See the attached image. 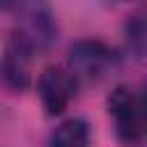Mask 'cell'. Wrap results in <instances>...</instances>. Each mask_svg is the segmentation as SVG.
Listing matches in <instances>:
<instances>
[{
    "instance_id": "obj_2",
    "label": "cell",
    "mask_w": 147,
    "mask_h": 147,
    "mask_svg": "<svg viewBox=\"0 0 147 147\" xmlns=\"http://www.w3.org/2000/svg\"><path fill=\"white\" fill-rule=\"evenodd\" d=\"M108 113L115 122V133L122 145L133 147L145 133V110L142 99L126 85H117L108 96Z\"/></svg>"
},
{
    "instance_id": "obj_1",
    "label": "cell",
    "mask_w": 147,
    "mask_h": 147,
    "mask_svg": "<svg viewBox=\"0 0 147 147\" xmlns=\"http://www.w3.org/2000/svg\"><path fill=\"white\" fill-rule=\"evenodd\" d=\"M117 67V53L96 39H80L69 48V74L78 83H96Z\"/></svg>"
},
{
    "instance_id": "obj_4",
    "label": "cell",
    "mask_w": 147,
    "mask_h": 147,
    "mask_svg": "<svg viewBox=\"0 0 147 147\" xmlns=\"http://www.w3.org/2000/svg\"><path fill=\"white\" fill-rule=\"evenodd\" d=\"M32 44L23 32L11 34L9 44L5 46V55L0 62L2 80L9 90L21 92L30 85V60H32Z\"/></svg>"
},
{
    "instance_id": "obj_6",
    "label": "cell",
    "mask_w": 147,
    "mask_h": 147,
    "mask_svg": "<svg viewBox=\"0 0 147 147\" xmlns=\"http://www.w3.org/2000/svg\"><path fill=\"white\" fill-rule=\"evenodd\" d=\"M126 41H129V48L136 55H142V48H145V23H142L140 16H133L126 23Z\"/></svg>"
},
{
    "instance_id": "obj_5",
    "label": "cell",
    "mask_w": 147,
    "mask_h": 147,
    "mask_svg": "<svg viewBox=\"0 0 147 147\" xmlns=\"http://www.w3.org/2000/svg\"><path fill=\"white\" fill-rule=\"evenodd\" d=\"M87 124L80 117L64 119L51 136V147H85L87 145Z\"/></svg>"
},
{
    "instance_id": "obj_3",
    "label": "cell",
    "mask_w": 147,
    "mask_h": 147,
    "mask_svg": "<svg viewBox=\"0 0 147 147\" xmlns=\"http://www.w3.org/2000/svg\"><path fill=\"white\" fill-rule=\"evenodd\" d=\"M76 87H78L76 80L71 78V74L64 67H48L39 76V83H37V92H39L44 110L51 117L62 115L69 108V103L74 101Z\"/></svg>"
}]
</instances>
